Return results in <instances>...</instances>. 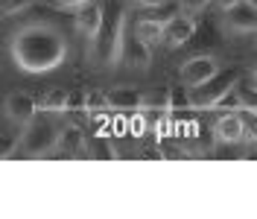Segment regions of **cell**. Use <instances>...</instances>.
<instances>
[{"label": "cell", "instance_id": "cell-1", "mask_svg": "<svg viewBox=\"0 0 257 219\" xmlns=\"http://www.w3.org/2000/svg\"><path fill=\"white\" fill-rule=\"evenodd\" d=\"M9 53H12V62L24 73H47L67 59V38L62 35L59 27L35 21V24L21 27L12 35Z\"/></svg>", "mask_w": 257, "mask_h": 219}, {"label": "cell", "instance_id": "cell-2", "mask_svg": "<svg viewBox=\"0 0 257 219\" xmlns=\"http://www.w3.org/2000/svg\"><path fill=\"white\" fill-rule=\"evenodd\" d=\"M126 24H128V9L123 3H105V21L96 32V38L88 44V56L102 67H114L123 62V41H126Z\"/></svg>", "mask_w": 257, "mask_h": 219}, {"label": "cell", "instance_id": "cell-3", "mask_svg": "<svg viewBox=\"0 0 257 219\" xmlns=\"http://www.w3.org/2000/svg\"><path fill=\"white\" fill-rule=\"evenodd\" d=\"M240 82V70H219L205 85L190 88V108L196 111H216V102L222 99L234 85Z\"/></svg>", "mask_w": 257, "mask_h": 219}, {"label": "cell", "instance_id": "cell-4", "mask_svg": "<svg viewBox=\"0 0 257 219\" xmlns=\"http://www.w3.org/2000/svg\"><path fill=\"white\" fill-rule=\"evenodd\" d=\"M59 135H62V132L56 129L53 120L35 117L32 123H27V132H24V138H21V149H18V152H24V155H30V158L47 155L50 149H56Z\"/></svg>", "mask_w": 257, "mask_h": 219}, {"label": "cell", "instance_id": "cell-5", "mask_svg": "<svg viewBox=\"0 0 257 219\" xmlns=\"http://www.w3.org/2000/svg\"><path fill=\"white\" fill-rule=\"evenodd\" d=\"M216 73H219V62L213 56H193V59H187V62L181 64V82L190 85V88L205 85Z\"/></svg>", "mask_w": 257, "mask_h": 219}, {"label": "cell", "instance_id": "cell-6", "mask_svg": "<svg viewBox=\"0 0 257 219\" xmlns=\"http://www.w3.org/2000/svg\"><path fill=\"white\" fill-rule=\"evenodd\" d=\"M102 21H105V0H91V3H85L79 9V15H76V30H79V35L88 38V44L96 38Z\"/></svg>", "mask_w": 257, "mask_h": 219}, {"label": "cell", "instance_id": "cell-7", "mask_svg": "<svg viewBox=\"0 0 257 219\" xmlns=\"http://www.w3.org/2000/svg\"><path fill=\"white\" fill-rule=\"evenodd\" d=\"M225 27L231 32H257V3L242 0L225 12Z\"/></svg>", "mask_w": 257, "mask_h": 219}, {"label": "cell", "instance_id": "cell-8", "mask_svg": "<svg viewBox=\"0 0 257 219\" xmlns=\"http://www.w3.org/2000/svg\"><path fill=\"white\" fill-rule=\"evenodd\" d=\"M35 111H38V102H35V96L32 94H15L6 96V117L12 120L15 126H27L35 120Z\"/></svg>", "mask_w": 257, "mask_h": 219}, {"label": "cell", "instance_id": "cell-9", "mask_svg": "<svg viewBox=\"0 0 257 219\" xmlns=\"http://www.w3.org/2000/svg\"><path fill=\"white\" fill-rule=\"evenodd\" d=\"M213 138L219 143H240L245 141V120H242L240 111H228L225 117L216 120L213 126Z\"/></svg>", "mask_w": 257, "mask_h": 219}, {"label": "cell", "instance_id": "cell-10", "mask_svg": "<svg viewBox=\"0 0 257 219\" xmlns=\"http://www.w3.org/2000/svg\"><path fill=\"white\" fill-rule=\"evenodd\" d=\"M196 35V21L190 15H176L164 27V44L167 47H184Z\"/></svg>", "mask_w": 257, "mask_h": 219}, {"label": "cell", "instance_id": "cell-11", "mask_svg": "<svg viewBox=\"0 0 257 219\" xmlns=\"http://www.w3.org/2000/svg\"><path fill=\"white\" fill-rule=\"evenodd\" d=\"M56 149L64 152V155H70V158H88V152H91V141H85V135H82L79 126H64L62 135H59Z\"/></svg>", "mask_w": 257, "mask_h": 219}, {"label": "cell", "instance_id": "cell-12", "mask_svg": "<svg viewBox=\"0 0 257 219\" xmlns=\"http://www.w3.org/2000/svg\"><path fill=\"white\" fill-rule=\"evenodd\" d=\"M123 62L132 67H149V62H152V44L144 41L138 30L126 35V41H123Z\"/></svg>", "mask_w": 257, "mask_h": 219}, {"label": "cell", "instance_id": "cell-13", "mask_svg": "<svg viewBox=\"0 0 257 219\" xmlns=\"http://www.w3.org/2000/svg\"><path fill=\"white\" fill-rule=\"evenodd\" d=\"M144 96L141 91H135V88H114L108 91V105L117 111H138L144 108Z\"/></svg>", "mask_w": 257, "mask_h": 219}, {"label": "cell", "instance_id": "cell-14", "mask_svg": "<svg viewBox=\"0 0 257 219\" xmlns=\"http://www.w3.org/2000/svg\"><path fill=\"white\" fill-rule=\"evenodd\" d=\"M144 111H173V88H155L144 96Z\"/></svg>", "mask_w": 257, "mask_h": 219}, {"label": "cell", "instance_id": "cell-15", "mask_svg": "<svg viewBox=\"0 0 257 219\" xmlns=\"http://www.w3.org/2000/svg\"><path fill=\"white\" fill-rule=\"evenodd\" d=\"M176 15H181V3H170V0H161L155 6H146V18H152V21H158V24H170Z\"/></svg>", "mask_w": 257, "mask_h": 219}, {"label": "cell", "instance_id": "cell-16", "mask_svg": "<svg viewBox=\"0 0 257 219\" xmlns=\"http://www.w3.org/2000/svg\"><path fill=\"white\" fill-rule=\"evenodd\" d=\"M135 30H138V35H141L144 41H149L152 47L164 41V24H158V21H152V18H146V15L135 24Z\"/></svg>", "mask_w": 257, "mask_h": 219}, {"label": "cell", "instance_id": "cell-17", "mask_svg": "<svg viewBox=\"0 0 257 219\" xmlns=\"http://www.w3.org/2000/svg\"><path fill=\"white\" fill-rule=\"evenodd\" d=\"M67 102H70V94H67L64 88H56V91H50V94L41 99V108L59 114V111H67Z\"/></svg>", "mask_w": 257, "mask_h": 219}, {"label": "cell", "instance_id": "cell-18", "mask_svg": "<svg viewBox=\"0 0 257 219\" xmlns=\"http://www.w3.org/2000/svg\"><path fill=\"white\" fill-rule=\"evenodd\" d=\"M216 108H222V111H242V108H245V105H242V94H240V88L234 85V88H231V91H228V94H225L222 99H219V102H216Z\"/></svg>", "mask_w": 257, "mask_h": 219}, {"label": "cell", "instance_id": "cell-19", "mask_svg": "<svg viewBox=\"0 0 257 219\" xmlns=\"http://www.w3.org/2000/svg\"><path fill=\"white\" fill-rule=\"evenodd\" d=\"M85 102H88V114H99V111L111 108L108 105V94H102V91H88L85 94Z\"/></svg>", "mask_w": 257, "mask_h": 219}, {"label": "cell", "instance_id": "cell-20", "mask_svg": "<svg viewBox=\"0 0 257 219\" xmlns=\"http://www.w3.org/2000/svg\"><path fill=\"white\" fill-rule=\"evenodd\" d=\"M38 0H3V6H0V12L3 18H12V15H21V12H27L30 6H35Z\"/></svg>", "mask_w": 257, "mask_h": 219}, {"label": "cell", "instance_id": "cell-21", "mask_svg": "<svg viewBox=\"0 0 257 219\" xmlns=\"http://www.w3.org/2000/svg\"><path fill=\"white\" fill-rule=\"evenodd\" d=\"M237 88H240V94H242V105H245V108L242 111H254L257 114V88L254 85H248V82H237Z\"/></svg>", "mask_w": 257, "mask_h": 219}, {"label": "cell", "instance_id": "cell-22", "mask_svg": "<svg viewBox=\"0 0 257 219\" xmlns=\"http://www.w3.org/2000/svg\"><path fill=\"white\" fill-rule=\"evenodd\" d=\"M91 155H94V158H117V152H114L111 141H105V138L99 135V138L91 141Z\"/></svg>", "mask_w": 257, "mask_h": 219}, {"label": "cell", "instance_id": "cell-23", "mask_svg": "<svg viewBox=\"0 0 257 219\" xmlns=\"http://www.w3.org/2000/svg\"><path fill=\"white\" fill-rule=\"evenodd\" d=\"M242 120H245V141H257V114L242 111Z\"/></svg>", "mask_w": 257, "mask_h": 219}, {"label": "cell", "instance_id": "cell-24", "mask_svg": "<svg viewBox=\"0 0 257 219\" xmlns=\"http://www.w3.org/2000/svg\"><path fill=\"white\" fill-rule=\"evenodd\" d=\"M21 138H24L21 132H18V135H6V138H3V155L9 158L12 152H15V146L21 149Z\"/></svg>", "mask_w": 257, "mask_h": 219}, {"label": "cell", "instance_id": "cell-25", "mask_svg": "<svg viewBox=\"0 0 257 219\" xmlns=\"http://www.w3.org/2000/svg\"><path fill=\"white\" fill-rule=\"evenodd\" d=\"M178 3H181V6H184L187 12H202V9L208 6L210 0H178Z\"/></svg>", "mask_w": 257, "mask_h": 219}, {"label": "cell", "instance_id": "cell-26", "mask_svg": "<svg viewBox=\"0 0 257 219\" xmlns=\"http://www.w3.org/2000/svg\"><path fill=\"white\" fill-rule=\"evenodd\" d=\"M85 3H91V0H56L59 9H82Z\"/></svg>", "mask_w": 257, "mask_h": 219}, {"label": "cell", "instance_id": "cell-27", "mask_svg": "<svg viewBox=\"0 0 257 219\" xmlns=\"http://www.w3.org/2000/svg\"><path fill=\"white\" fill-rule=\"evenodd\" d=\"M216 3H219V6H222V12H228V9H231V6H237V3H242V0H216Z\"/></svg>", "mask_w": 257, "mask_h": 219}, {"label": "cell", "instance_id": "cell-28", "mask_svg": "<svg viewBox=\"0 0 257 219\" xmlns=\"http://www.w3.org/2000/svg\"><path fill=\"white\" fill-rule=\"evenodd\" d=\"M141 6H155V3H161V0H138Z\"/></svg>", "mask_w": 257, "mask_h": 219}, {"label": "cell", "instance_id": "cell-29", "mask_svg": "<svg viewBox=\"0 0 257 219\" xmlns=\"http://www.w3.org/2000/svg\"><path fill=\"white\" fill-rule=\"evenodd\" d=\"M251 85H254V88H257V67H254V70H251Z\"/></svg>", "mask_w": 257, "mask_h": 219}]
</instances>
